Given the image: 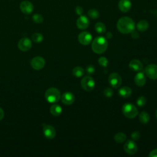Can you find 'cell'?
<instances>
[{"label": "cell", "instance_id": "obj_19", "mask_svg": "<svg viewBox=\"0 0 157 157\" xmlns=\"http://www.w3.org/2000/svg\"><path fill=\"white\" fill-rule=\"evenodd\" d=\"M132 94V90L128 86H123L119 89L118 94L123 98L129 97Z\"/></svg>", "mask_w": 157, "mask_h": 157}, {"label": "cell", "instance_id": "obj_8", "mask_svg": "<svg viewBox=\"0 0 157 157\" xmlns=\"http://www.w3.org/2000/svg\"><path fill=\"white\" fill-rule=\"evenodd\" d=\"M31 66L35 70L42 69L45 64L44 58L41 56H36L31 60Z\"/></svg>", "mask_w": 157, "mask_h": 157}, {"label": "cell", "instance_id": "obj_33", "mask_svg": "<svg viewBox=\"0 0 157 157\" xmlns=\"http://www.w3.org/2000/svg\"><path fill=\"white\" fill-rule=\"evenodd\" d=\"M131 136V138L134 140H137L140 138V132L139 131H134V132H132Z\"/></svg>", "mask_w": 157, "mask_h": 157}, {"label": "cell", "instance_id": "obj_5", "mask_svg": "<svg viewBox=\"0 0 157 157\" xmlns=\"http://www.w3.org/2000/svg\"><path fill=\"white\" fill-rule=\"evenodd\" d=\"M80 85L84 90L90 91L94 89L95 86V82L91 77L85 76L81 80Z\"/></svg>", "mask_w": 157, "mask_h": 157}, {"label": "cell", "instance_id": "obj_25", "mask_svg": "<svg viewBox=\"0 0 157 157\" xmlns=\"http://www.w3.org/2000/svg\"><path fill=\"white\" fill-rule=\"evenodd\" d=\"M126 139V135L123 132H118L114 136V140L117 143H123Z\"/></svg>", "mask_w": 157, "mask_h": 157}, {"label": "cell", "instance_id": "obj_12", "mask_svg": "<svg viewBox=\"0 0 157 157\" xmlns=\"http://www.w3.org/2000/svg\"><path fill=\"white\" fill-rule=\"evenodd\" d=\"M32 47V42L31 40L27 37L21 38L18 43V48L23 52H26L29 50Z\"/></svg>", "mask_w": 157, "mask_h": 157}, {"label": "cell", "instance_id": "obj_20", "mask_svg": "<svg viewBox=\"0 0 157 157\" xmlns=\"http://www.w3.org/2000/svg\"><path fill=\"white\" fill-rule=\"evenodd\" d=\"M148 26H149L148 22L145 20H140L136 25L137 29L140 32H144L147 31L148 28Z\"/></svg>", "mask_w": 157, "mask_h": 157}, {"label": "cell", "instance_id": "obj_15", "mask_svg": "<svg viewBox=\"0 0 157 157\" xmlns=\"http://www.w3.org/2000/svg\"><path fill=\"white\" fill-rule=\"evenodd\" d=\"M61 101L66 105H71L74 102L75 96L71 92H65L61 96Z\"/></svg>", "mask_w": 157, "mask_h": 157}, {"label": "cell", "instance_id": "obj_1", "mask_svg": "<svg viewBox=\"0 0 157 157\" xmlns=\"http://www.w3.org/2000/svg\"><path fill=\"white\" fill-rule=\"evenodd\" d=\"M117 26L121 33L129 34L135 29V23L130 17H123L118 20Z\"/></svg>", "mask_w": 157, "mask_h": 157}, {"label": "cell", "instance_id": "obj_7", "mask_svg": "<svg viewBox=\"0 0 157 157\" xmlns=\"http://www.w3.org/2000/svg\"><path fill=\"white\" fill-rule=\"evenodd\" d=\"M145 73L148 78L152 80H156L157 79V65L155 64H151L147 65L145 69Z\"/></svg>", "mask_w": 157, "mask_h": 157}, {"label": "cell", "instance_id": "obj_2", "mask_svg": "<svg viewBox=\"0 0 157 157\" xmlns=\"http://www.w3.org/2000/svg\"><path fill=\"white\" fill-rule=\"evenodd\" d=\"M108 47L107 39L102 36L96 37L92 42L91 48L93 51L97 54H101L105 52Z\"/></svg>", "mask_w": 157, "mask_h": 157}, {"label": "cell", "instance_id": "obj_10", "mask_svg": "<svg viewBox=\"0 0 157 157\" xmlns=\"http://www.w3.org/2000/svg\"><path fill=\"white\" fill-rule=\"evenodd\" d=\"M43 133L46 138L48 139H52L56 136V130L53 126L51 125L44 124Z\"/></svg>", "mask_w": 157, "mask_h": 157}, {"label": "cell", "instance_id": "obj_30", "mask_svg": "<svg viewBox=\"0 0 157 157\" xmlns=\"http://www.w3.org/2000/svg\"><path fill=\"white\" fill-rule=\"evenodd\" d=\"M146 102H147L146 98L144 96H140L139 98H138L136 103L139 107H143L145 105Z\"/></svg>", "mask_w": 157, "mask_h": 157}, {"label": "cell", "instance_id": "obj_31", "mask_svg": "<svg viewBox=\"0 0 157 157\" xmlns=\"http://www.w3.org/2000/svg\"><path fill=\"white\" fill-rule=\"evenodd\" d=\"M113 94V91L112 88L107 87L104 90V95L107 98H110L112 96Z\"/></svg>", "mask_w": 157, "mask_h": 157}, {"label": "cell", "instance_id": "obj_4", "mask_svg": "<svg viewBox=\"0 0 157 157\" xmlns=\"http://www.w3.org/2000/svg\"><path fill=\"white\" fill-rule=\"evenodd\" d=\"M122 112L123 115L128 118H134L138 114V110L132 103H125L122 107Z\"/></svg>", "mask_w": 157, "mask_h": 157}, {"label": "cell", "instance_id": "obj_35", "mask_svg": "<svg viewBox=\"0 0 157 157\" xmlns=\"http://www.w3.org/2000/svg\"><path fill=\"white\" fill-rule=\"evenodd\" d=\"M131 33V37H132L133 39H136L139 38V33H138L137 31H135L134 30V31H132Z\"/></svg>", "mask_w": 157, "mask_h": 157}, {"label": "cell", "instance_id": "obj_37", "mask_svg": "<svg viewBox=\"0 0 157 157\" xmlns=\"http://www.w3.org/2000/svg\"><path fill=\"white\" fill-rule=\"evenodd\" d=\"M4 112L3 110L0 107V121L2 120V118H4Z\"/></svg>", "mask_w": 157, "mask_h": 157}, {"label": "cell", "instance_id": "obj_18", "mask_svg": "<svg viewBox=\"0 0 157 157\" xmlns=\"http://www.w3.org/2000/svg\"><path fill=\"white\" fill-rule=\"evenodd\" d=\"M129 67L132 71L139 72L143 69V64L139 60L134 59L129 62Z\"/></svg>", "mask_w": 157, "mask_h": 157}, {"label": "cell", "instance_id": "obj_38", "mask_svg": "<svg viewBox=\"0 0 157 157\" xmlns=\"http://www.w3.org/2000/svg\"><path fill=\"white\" fill-rule=\"evenodd\" d=\"M112 37V34L111 33L109 32V33H107V34H106V37H107V39H110Z\"/></svg>", "mask_w": 157, "mask_h": 157}, {"label": "cell", "instance_id": "obj_27", "mask_svg": "<svg viewBox=\"0 0 157 157\" xmlns=\"http://www.w3.org/2000/svg\"><path fill=\"white\" fill-rule=\"evenodd\" d=\"M43 39H44V36L40 33H36L32 35L33 40L36 43L41 42L43 40Z\"/></svg>", "mask_w": 157, "mask_h": 157}, {"label": "cell", "instance_id": "obj_36", "mask_svg": "<svg viewBox=\"0 0 157 157\" xmlns=\"http://www.w3.org/2000/svg\"><path fill=\"white\" fill-rule=\"evenodd\" d=\"M150 157H156L157 156V149H155L150 151V153L148 155Z\"/></svg>", "mask_w": 157, "mask_h": 157}, {"label": "cell", "instance_id": "obj_26", "mask_svg": "<svg viewBox=\"0 0 157 157\" xmlns=\"http://www.w3.org/2000/svg\"><path fill=\"white\" fill-rule=\"evenodd\" d=\"M88 15L92 19H97L99 17V12L94 9H90L88 11Z\"/></svg>", "mask_w": 157, "mask_h": 157}, {"label": "cell", "instance_id": "obj_34", "mask_svg": "<svg viewBox=\"0 0 157 157\" xmlns=\"http://www.w3.org/2000/svg\"><path fill=\"white\" fill-rule=\"evenodd\" d=\"M83 12V9L82 7L80 6H77L75 8V13L78 15H82Z\"/></svg>", "mask_w": 157, "mask_h": 157}, {"label": "cell", "instance_id": "obj_23", "mask_svg": "<svg viewBox=\"0 0 157 157\" xmlns=\"http://www.w3.org/2000/svg\"><path fill=\"white\" fill-rule=\"evenodd\" d=\"M72 74L75 77H81L82 76H83L84 75L85 71H84L83 67H80V66H77V67H75L72 69Z\"/></svg>", "mask_w": 157, "mask_h": 157}, {"label": "cell", "instance_id": "obj_22", "mask_svg": "<svg viewBox=\"0 0 157 157\" xmlns=\"http://www.w3.org/2000/svg\"><path fill=\"white\" fill-rule=\"evenodd\" d=\"M139 121L142 124H147L150 121V115L147 112H142L139 116Z\"/></svg>", "mask_w": 157, "mask_h": 157}, {"label": "cell", "instance_id": "obj_14", "mask_svg": "<svg viewBox=\"0 0 157 157\" xmlns=\"http://www.w3.org/2000/svg\"><path fill=\"white\" fill-rule=\"evenodd\" d=\"M76 25L80 29H86L90 25V20L85 15H80L76 21Z\"/></svg>", "mask_w": 157, "mask_h": 157}, {"label": "cell", "instance_id": "obj_39", "mask_svg": "<svg viewBox=\"0 0 157 157\" xmlns=\"http://www.w3.org/2000/svg\"><path fill=\"white\" fill-rule=\"evenodd\" d=\"M156 118H157V109H156Z\"/></svg>", "mask_w": 157, "mask_h": 157}, {"label": "cell", "instance_id": "obj_24", "mask_svg": "<svg viewBox=\"0 0 157 157\" xmlns=\"http://www.w3.org/2000/svg\"><path fill=\"white\" fill-rule=\"evenodd\" d=\"M95 31L99 34H103L105 32L106 28L105 25L102 22H98L95 24L94 26Z\"/></svg>", "mask_w": 157, "mask_h": 157}, {"label": "cell", "instance_id": "obj_29", "mask_svg": "<svg viewBox=\"0 0 157 157\" xmlns=\"http://www.w3.org/2000/svg\"><path fill=\"white\" fill-rule=\"evenodd\" d=\"M98 63L99 64L100 66L104 67H105L108 66L109 64V61L108 59L104 57V56H101L98 59Z\"/></svg>", "mask_w": 157, "mask_h": 157}, {"label": "cell", "instance_id": "obj_6", "mask_svg": "<svg viewBox=\"0 0 157 157\" xmlns=\"http://www.w3.org/2000/svg\"><path fill=\"white\" fill-rule=\"evenodd\" d=\"M108 80H109V84L111 85V86L114 88H119L120 86V85L121 84V82H122L121 76L116 72L111 73L109 76Z\"/></svg>", "mask_w": 157, "mask_h": 157}, {"label": "cell", "instance_id": "obj_3", "mask_svg": "<svg viewBox=\"0 0 157 157\" xmlns=\"http://www.w3.org/2000/svg\"><path fill=\"white\" fill-rule=\"evenodd\" d=\"M45 98L50 103H56L61 98V93L56 88H50L45 91Z\"/></svg>", "mask_w": 157, "mask_h": 157}, {"label": "cell", "instance_id": "obj_13", "mask_svg": "<svg viewBox=\"0 0 157 157\" xmlns=\"http://www.w3.org/2000/svg\"><path fill=\"white\" fill-rule=\"evenodd\" d=\"M20 9L21 11L25 14H30L34 10L33 4L28 1H23L20 4Z\"/></svg>", "mask_w": 157, "mask_h": 157}, {"label": "cell", "instance_id": "obj_16", "mask_svg": "<svg viewBox=\"0 0 157 157\" xmlns=\"http://www.w3.org/2000/svg\"><path fill=\"white\" fill-rule=\"evenodd\" d=\"M132 4L130 0H120L118 2V8L122 12L126 13L130 10Z\"/></svg>", "mask_w": 157, "mask_h": 157}, {"label": "cell", "instance_id": "obj_11", "mask_svg": "<svg viewBox=\"0 0 157 157\" xmlns=\"http://www.w3.org/2000/svg\"><path fill=\"white\" fill-rule=\"evenodd\" d=\"M124 151L129 155H134L137 151V146L132 140H128L124 145Z\"/></svg>", "mask_w": 157, "mask_h": 157}, {"label": "cell", "instance_id": "obj_32", "mask_svg": "<svg viewBox=\"0 0 157 157\" xmlns=\"http://www.w3.org/2000/svg\"><path fill=\"white\" fill-rule=\"evenodd\" d=\"M86 71L88 74H93L95 71L94 67L91 64H89L86 67Z\"/></svg>", "mask_w": 157, "mask_h": 157}, {"label": "cell", "instance_id": "obj_28", "mask_svg": "<svg viewBox=\"0 0 157 157\" xmlns=\"http://www.w3.org/2000/svg\"><path fill=\"white\" fill-rule=\"evenodd\" d=\"M33 20L36 23H42L44 21V18L41 14L36 13L33 16Z\"/></svg>", "mask_w": 157, "mask_h": 157}, {"label": "cell", "instance_id": "obj_21", "mask_svg": "<svg viewBox=\"0 0 157 157\" xmlns=\"http://www.w3.org/2000/svg\"><path fill=\"white\" fill-rule=\"evenodd\" d=\"M50 113L53 116H59L62 113V108L58 104H53L50 107Z\"/></svg>", "mask_w": 157, "mask_h": 157}, {"label": "cell", "instance_id": "obj_17", "mask_svg": "<svg viewBox=\"0 0 157 157\" xmlns=\"http://www.w3.org/2000/svg\"><path fill=\"white\" fill-rule=\"evenodd\" d=\"M146 82V77L144 72L139 71L134 76V83L138 86H142Z\"/></svg>", "mask_w": 157, "mask_h": 157}, {"label": "cell", "instance_id": "obj_9", "mask_svg": "<svg viewBox=\"0 0 157 157\" xmlns=\"http://www.w3.org/2000/svg\"><path fill=\"white\" fill-rule=\"evenodd\" d=\"M78 40L81 44L88 45L92 40V36L88 31H83L78 34Z\"/></svg>", "mask_w": 157, "mask_h": 157}]
</instances>
